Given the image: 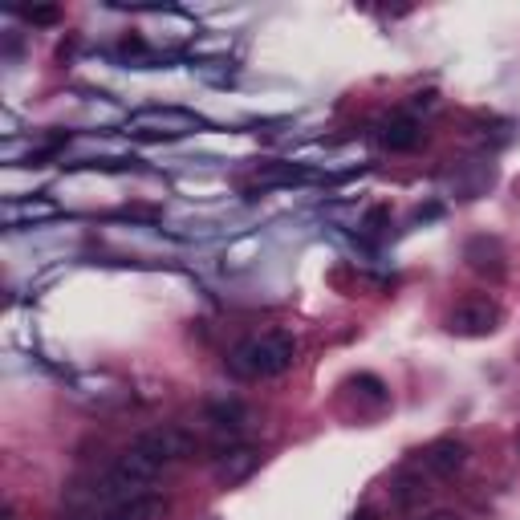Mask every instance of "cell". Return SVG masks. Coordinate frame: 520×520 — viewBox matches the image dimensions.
I'll use <instances>...</instances> for the list:
<instances>
[{"label":"cell","mask_w":520,"mask_h":520,"mask_svg":"<svg viewBox=\"0 0 520 520\" xmlns=\"http://www.w3.org/2000/svg\"><path fill=\"white\" fill-rule=\"evenodd\" d=\"M293 358H297V338L285 330H269V334L244 338L228 354V370L236 378H277L293 366Z\"/></svg>","instance_id":"1"},{"label":"cell","mask_w":520,"mask_h":520,"mask_svg":"<svg viewBox=\"0 0 520 520\" xmlns=\"http://www.w3.org/2000/svg\"><path fill=\"white\" fill-rule=\"evenodd\" d=\"M159 472H163V464L155 460V455H147L143 447H126L114 460V468H110V480L122 488V496H143L139 488L155 484Z\"/></svg>","instance_id":"2"},{"label":"cell","mask_w":520,"mask_h":520,"mask_svg":"<svg viewBox=\"0 0 520 520\" xmlns=\"http://www.w3.org/2000/svg\"><path fill=\"white\" fill-rule=\"evenodd\" d=\"M135 447H143L147 455H155L159 464H175V460H187V455H195L200 439H195L187 427H179V423H163V427H155V431H143Z\"/></svg>","instance_id":"3"},{"label":"cell","mask_w":520,"mask_h":520,"mask_svg":"<svg viewBox=\"0 0 520 520\" xmlns=\"http://www.w3.org/2000/svg\"><path fill=\"white\" fill-rule=\"evenodd\" d=\"M496 321H500V309L488 297H472L447 313V330L455 338H488L496 330Z\"/></svg>","instance_id":"4"},{"label":"cell","mask_w":520,"mask_h":520,"mask_svg":"<svg viewBox=\"0 0 520 520\" xmlns=\"http://www.w3.org/2000/svg\"><path fill=\"white\" fill-rule=\"evenodd\" d=\"M204 122L187 114V110H175V106H155V110H139L130 118V130H139V135H163V139H175V135H191V130H200Z\"/></svg>","instance_id":"5"},{"label":"cell","mask_w":520,"mask_h":520,"mask_svg":"<svg viewBox=\"0 0 520 520\" xmlns=\"http://www.w3.org/2000/svg\"><path fill=\"white\" fill-rule=\"evenodd\" d=\"M464 464H468V443H460V439H435L423 451V468L431 476H455Z\"/></svg>","instance_id":"6"},{"label":"cell","mask_w":520,"mask_h":520,"mask_svg":"<svg viewBox=\"0 0 520 520\" xmlns=\"http://www.w3.org/2000/svg\"><path fill=\"white\" fill-rule=\"evenodd\" d=\"M260 468V447H232V451H224L220 460H216V480L224 484V488H232V484H240V480H248L252 472Z\"/></svg>","instance_id":"7"},{"label":"cell","mask_w":520,"mask_h":520,"mask_svg":"<svg viewBox=\"0 0 520 520\" xmlns=\"http://www.w3.org/2000/svg\"><path fill=\"white\" fill-rule=\"evenodd\" d=\"M419 139H423V130H419V122L411 114H395L382 126V147L386 151H415Z\"/></svg>","instance_id":"8"},{"label":"cell","mask_w":520,"mask_h":520,"mask_svg":"<svg viewBox=\"0 0 520 520\" xmlns=\"http://www.w3.org/2000/svg\"><path fill=\"white\" fill-rule=\"evenodd\" d=\"M464 256H468V265H472L476 273H492V277H500V273H504V265H500V240L476 236V240H468Z\"/></svg>","instance_id":"9"},{"label":"cell","mask_w":520,"mask_h":520,"mask_svg":"<svg viewBox=\"0 0 520 520\" xmlns=\"http://www.w3.org/2000/svg\"><path fill=\"white\" fill-rule=\"evenodd\" d=\"M106 520H163V500L159 496H130L106 512Z\"/></svg>","instance_id":"10"},{"label":"cell","mask_w":520,"mask_h":520,"mask_svg":"<svg viewBox=\"0 0 520 520\" xmlns=\"http://www.w3.org/2000/svg\"><path fill=\"white\" fill-rule=\"evenodd\" d=\"M208 419L216 427H240V423H248V407L240 399H220V403L208 407Z\"/></svg>","instance_id":"11"},{"label":"cell","mask_w":520,"mask_h":520,"mask_svg":"<svg viewBox=\"0 0 520 520\" xmlns=\"http://www.w3.org/2000/svg\"><path fill=\"white\" fill-rule=\"evenodd\" d=\"M354 390H362V395L374 399V403H386V382H382L378 374H358V378H354Z\"/></svg>","instance_id":"12"},{"label":"cell","mask_w":520,"mask_h":520,"mask_svg":"<svg viewBox=\"0 0 520 520\" xmlns=\"http://www.w3.org/2000/svg\"><path fill=\"white\" fill-rule=\"evenodd\" d=\"M45 216H53V204H25V208H9L5 212L9 224H17V220H45Z\"/></svg>","instance_id":"13"},{"label":"cell","mask_w":520,"mask_h":520,"mask_svg":"<svg viewBox=\"0 0 520 520\" xmlns=\"http://www.w3.org/2000/svg\"><path fill=\"white\" fill-rule=\"evenodd\" d=\"M382 228H390V208L386 204H374L366 216H362V232H370V236H378Z\"/></svg>","instance_id":"14"},{"label":"cell","mask_w":520,"mask_h":520,"mask_svg":"<svg viewBox=\"0 0 520 520\" xmlns=\"http://www.w3.org/2000/svg\"><path fill=\"white\" fill-rule=\"evenodd\" d=\"M57 17H61V13H57L53 5H41V9H25V21H29V25H57Z\"/></svg>","instance_id":"15"},{"label":"cell","mask_w":520,"mask_h":520,"mask_svg":"<svg viewBox=\"0 0 520 520\" xmlns=\"http://www.w3.org/2000/svg\"><path fill=\"white\" fill-rule=\"evenodd\" d=\"M350 520H382V516H378V512H374V508H358V512H354V516H350Z\"/></svg>","instance_id":"16"},{"label":"cell","mask_w":520,"mask_h":520,"mask_svg":"<svg viewBox=\"0 0 520 520\" xmlns=\"http://www.w3.org/2000/svg\"><path fill=\"white\" fill-rule=\"evenodd\" d=\"M423 520H460L455 512H431V516H423Z\"/></svg>","instance_id":"17"}]
</instances>
